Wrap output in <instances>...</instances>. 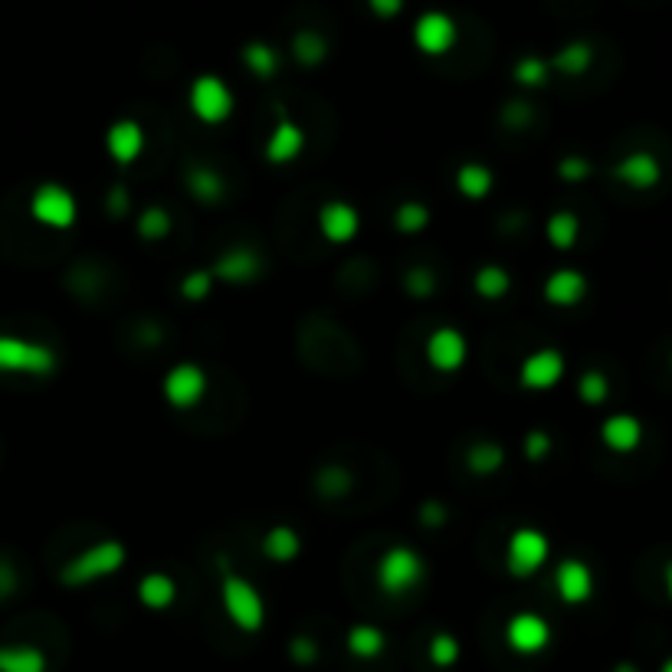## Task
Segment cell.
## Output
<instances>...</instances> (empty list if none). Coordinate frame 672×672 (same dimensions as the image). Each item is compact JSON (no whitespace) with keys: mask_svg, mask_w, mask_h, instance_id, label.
<instances>
[{"mask_svg":"<svg viewBox=\"0 0 672 672\" xmlns=\"http://www.w3.org/2000/svg\"><path fill=\"white\" fill-rule=\"evenodd\" d=\"M427 577V564H423L420 551H414L410 545H394L381 554L374 571V581L381 587V594L391 597H404Z\"/></svg>","mask_w":672,"mask_h":672,"instance_id":"cell-3","label":"cell"},{"mask_svg":"<svg viewBox=\"0 0 672 672\" xmlns=\"http://www.w3.org/2000/svg\"><path fill=\"white\" fill-rule=\"evenodd\" d=\"M423 355H427V364L436 374H456L463 371V364L469 358V341L459 328L440 325L430 332L427 345H423Z\"/></svg>","mask_w":672,"mask_h":672,"instance_id":"cell-9","label":"cell"},{"mask_svg":"<svg viewBox=\"0 0 672 672\" xmlns=\"http://www.w3.org/2000/svg\"><path fill=\"white\" fill-rule=\"evenodd\" d=\"M187 105H191L194 119L204 125H223L233 115V89L214 73H204L191 82V92H187Z\"/></svg>","mask_w":672,"mask_h":672,"instance_id":"cell-5","label":"cell"},{"mask_svg":"<svg viewBox=\"0 0 672 672\" xmlns=\"http://www.w3.org/2000/svg\"><path fill=\"white\" fill-rule=\"evenodd\" d=\"M348 653L355 659H377L384 653L387 646V636L381 627H374V623H355V627L348 630Z\"/></svg>","mask_w":672,"mask_h":672,"instance_id":"cell-22","label":"cell"},{"mask_svg":"<svg viewBox=\"0 0 672 672\" xmlns=\"http://www.w3.org/2000/svg\"><path fill=\"white\" fill-rule=\"evenodd\" d=\"M591 63H594V50H591V43H568L564 50H558V56L551 60V66L558 69V73H564V76H581V73H587L591 69Z\"/></svg>","mask_w":672,"mask_h":672,"instance_id":"cell-26","label":"cell"},{"mask_svg":"<svg viewBox=\"0 0 672 672\" xmlns=\"http://www.w3.org/2000/svg\"><path fill=\"white\" fill-rule=\"evenodd\" d=\"M128 561V551L122 541L115 538H105V541H96V545L82 548L79 554H73L63 571H60V581L69 584V587H86V584H96V581H105V577L119 574Z\"/></svg>","mask_w":672,"mask_h":672,"instance_id":"cell-2","label":"cell"},{"mask_svg":"<svg viewBox=\"0 0 672 672\" xmlns=\"http://www.w3.org/2000/svg\"><path fill=\"white\" fill-rule=\"evenodd\" d=\"M404 4H407V0H368V7L374 10V17H381V20L397 17L400 10H404Z\"/></svg>","mask_w":672,"mask_h":672,"instance_id":"cell-37","label":"cell"},{"mask_svg":"<svg viewBox=\"0 0 672 672\" xmlns=\"http://www.w3.org/2000/svg\"><path fill=\"white\" fill-rule=\"evenodd\" d=\"M594 571L591 564L581 558H564L554 568V594H558L568 607H584L594 597Z\"/></svg>","mask_w":672,"mask_h":672,"instance_id":"cell-13","label":"cell"},{"mask_svg":"<svg viewBox=\"0 0 672 672\" xmlns=\"http://www.w3.org/2000/svg\"><path fill=\"white\" fill-rule=\"evenodd\" d=\"M473 286H476V292L482 299H502V296H509L512 279L502 266H482L476 273V279H473Z\"/></svg>","mask_w":672,"mask_h":672,"instance_id":"cell-27","label":"cell"},{"mask_svg":"<svg viewBox=\"0 0 672 672\" xmlns=\"http://www.w3.org/2000/svg\"><path fill=\"white\" fill-rule=\"evenodd\" d=\"M459 40V27L443 10H423L414 23V46L423 56H446Z\"/></svg>","mask_w":672,"mask_h":672,"instance_id":"cell-11","label":"cell"},{"mask_svg":"<svg viewBox=\"0 0 672 672\" xmlns=\"http://www.w3.org/2000/svg\"><path fill=\"white\" fill-rule=\"evenodd\" d=\"M505 643L518 656H538L551 646V623L535 610H522L505 623Z\"/></svg>","mask_w":672,"mask_h":672,"instance_id":"cell-10","label":"cell"},{"mask_svg":"<svg viewBox=\"0 0 672 672\" xmlns=\"http://www.w3.org/2000/svg\"><path fill=\"white\" fill-rule=\"evenodd\" d=\"M427 220H430L427 207H420V204H404L397 210V227L404 233H417L420 227H427Z\"/></svg>","mask_w":672,"mask_h":672,"instance_id":"cell-34","label":"cell"},{"mask_svg":"<svg viewBox=\"0 0 672 672\" xmlns=\"http://www.w3.org/2000/svg\"><path fill=\"white\" fill-rule=\"evenodd\" d=\"M138 600H141V607H148V610H168V607H174V600H178V584H174L171 574L151 571L138 581Z\"/></svg>","mask_w":672,"mask_h":672,"instance_id":"cell-20","label":"cell"},{"mask_svg":"<svg viewBox=\"0 0 672 672\" xmlns=\"http://www.w3.org/2000/svg\"><path fill=\"white\" fill-rule=\"evenodd\" d=\"M299 551H302V538L296 535V528H289V525L269 528L266 538H263V554L276 564H286L292 558H299Z\"/></svg>","mask_w":672,"mask_h":672,"instance_id":"cell-24","label":"cell"},{"mask_svg":"<svg viewBox=\"0 0 672 672\" xmlns=\"http://www.w3.org/2000/svg\"><path fill=\"white\" fill-rule=\"evenodd\" d=\"M181 292H184L187 299L207 296V292H210V273H194V276H187V279H184V286H181Z\"/></svg>","mask_w":672,"mask_h":672,"instance_id":"cell-36","label":"cell"},{"mask_svg":"<svg viewBox=\"0 0 672 672\" xmlns=\"http://www.w3.org/2000/svg\"><path fill=\"white\" fill-rule=\"evenodd\" d=\"M56 371V351L43 341L20 335H0V374L46 377Z\"/></svg>","mask_w":672,"mask_h":672,"instance_id":"cell-4","label":"cell"},{"mask_svg":"<svg viewBox=\"0 0 672 672\" xmlns=\"http://www.w3.org/2000/svg\"><path fill=\"white\" fill-rule=\"evenodd\" d=\"M296 56L305 66H315L325 56L322 37H318V33H299V37H296Z\"/></svg>","mask_w":672,"mask_h":672,"instance_id":"cell-33","label":"cell"},{"mask_svg":"<svg viewBox=\"0 0 672 672\" xmlns=\"http://www.w3.org/2000/svg\"><path fill=\"white\" fill-rule=\"evenodd\" d=\"M217 273L227 276V279H250L256 273V259L246 256V253H227L223 256V263L217 266Z\"/></svg>","mask_w":672,"mask_h":672,"instance_id":"cell-31","label":"cell"},{"mask_svg":"<svg viewBox=\"0 0 672 672\" xmlns=\"http://www.w3.org/2000/svg\"><path fill=\"white\" fill-rule=\"evenodd\" d=\"M564 371H568V361L558 348H538L518 364V381L528 391H551L564 381Z\"/></svg>","mask_w":672,"mask_h":672,"instance_id":"cell-12","label":"cell"},{"mask_svg":"<svg viewBox=\"0 0 672 672\" xmlns=\"http://www.w3.org/2000/svg\"><path fill=\"white\" fill-rule=\"evenodd\" d=\"M430 663L436 666V669H453L456 663H459V640L453 633H436L433 640H430Z\"/></svg>","mask_w":672,"mask_h":672,"instance_id":"cell-29","label":"cell"},{"mask_svg":"<svg viewBox=\"0 0 672 672\" xmlns=\"http://www.w3.org/2000/svg\"><path fill=\"white\" fill-rule=\"evenodd\" d=\"M545 237L554 250L568 253L577 246V240H581V220H577V214H571V210H558V214H551L545 223Z\"/></svg>","mask_w":672,"mask_h":672,"instance_id":"cell-23","label":"cell"},{"mask_svg":"<svg viewBox=\"0 0 672 672\" xmlns=\"http://www.w3.org/2000/svg\"><path fill=\"white\" fill-rule=\"evenodd\" d=\"M577 397L584 400V404H591V407H597V404H604V400L610 397V384H607V377L600 374V371H587L581 381H577Z\"/></svg>","mask_w":672,"mask_h":672,"instance_id":"cell-30","label":"cell"},{"mask_svg":"<svg viewBox=\"0 0 672 672\" xmlns=\"http://www.w3.org/2000/svg\"><path fill=\"white\" fill-rule=\"evenodd\" d=\"M613 178H617L627 191H636V194H646L659 187L663 181V161H659L653 151H630V155H623L617 161V168H613Z\"/></svg>","mask_w":672,"mask_h":672,"instance_id":"cell-14","label":"cell"},{"mask_svg":"<svg viewBox=\"0 0 672 672\" xmlns=\"http://www.w3.org/2000/svg\"><path fill=\"white\" fill-rule=\"evenodd\" d=\"M515 79L522 82V86H541V82L548 79V63L538 60V56H525V60H518L515 66Z\"/></svg>","mask_w":672,"mask_h":672,"instance_id":"cell-32","label":"cell"},{"mask_svg":"<svg viewBox=\"0 0 672 672\" xmlns=\"http://www.w3.org/2000/svg\"><path fill=\"white\" fill-rule=\"evenodd\" d=\"M305 151V132L292 119H279L266 138V161L269 164H292Z\"/></svg>","mask_w":672,"mask_h":672,"instance_id":"cell-19","label":"cell"},{"mask_svg":"<svg viewBox=\"0 0 672 672\" xmlns=\"http://www.w3.org/2000/svg\"><path fill=\"white\" fill-rule=\"evenodd\" d=\"M551 558V541L538 528H518L505 545V568L512 577H535Z\"/></svg>","mask_w":672,"mask_h":672,"instance_id":"cell-7","label":"cell"},{"mask_svg":"<svg viewBox=\"0 0 672 672\" xmlns=\"http://www.w3.org/2000/svg\"><path fill=\"white\" fill-rule=\"evenodd\" d=\"M663 591H666V597L672 600V558L666 561V568H663Z\"/></svg>","mask_w":672,"mask_h":672,"instance_id":"cell-40","label":"cell"},{"mask_svg":"<svg viewBox=\"0 0 672 672\" xmlns=\"http://www.w3.org/2000/svg\"><path fill=\"white\" fill-rule=\"evenodd\" d=\"M617 672H640V669H633V666H630V663H623V666H620V669H617Z\"/></svg>","mask_w":672,"mask_h":672,"instance_id":"cell-42","label":"cell"},{"mask_svg":"<svg viewBox=\"0 0 672 672\" xmlns=\"http://www.w3.org/2000/svg\"><path fill=\"white\" fill-rule=\"evenodd\" d=\"M46 669H50V659H46L40 646L30 643L0 646V672H46Z\"/></svg>","mask_w":672,"mask_h":672,"instance_id":"cell-21","label":"cell"},{"mask_svg":"<svg viewBox=\"0 0 672 672\" xmlns=\"http://www.w3.org/2000/svg\"><path fill=\"white\" fill-rule=\"evenodd\" d=\"M207 387H210L207 371L194 361H184V364H174V368L164 374L161 394L174 410H191L204 400Z\"/></svg>","mask_w":672,"mask_h":672,"instance_id":"cell-8","label":"cell"},{"mask_svg":"<svg viewBox=\"0 0 672 672\" xmlns=\"http://www.w3.org/2000/svg\"><path fill=\"white\" fill-rule=\"evenodd\" d=\"M492 171L486 168V164H476V161H469V164H463V168L456 171V191L463 194V197H469V200H482V197H489L492 194Z\"/></svg>","mask_w":672,"mask_h":672,"instance_id":"cell-25","label":"cell"},{"mask_svg":"<svg viewBox=\"0 0 672 672\" xmlns=\"http://www.w3.org/2000/svg\"><path fill=\"white\" fill-rule=\"evenodd\" d=\"M105 151L115 164H135L145 151V128L135 119H119L105 132Z\"/></svg>","mask_w":672,"mask_h":672,"instance_id":"cell-18","label":"cell"},{"mask_svg":"<svg viewBox=\"0 0 672 672\" xmlns=\"http://www.w3.org/2000/svg\"><path fill=\"white\" fill-rule=\"evenodd\" d=\"M191 187L197 191V197H217L220 194V181L210 171H204V168L191 174Z\"/></svg>","mask_w":672,"mask_h":672,"instance_id":"cell-35","label":"cell"},{"mask_svg":"<svg viewBox=\"0 0 672 672\" xmlns=\"http://www.w3.org/2000/svg\"><path fill=\"white\" fill-rule=\"evenodd\" d=\"M643 420L633 414H610L600 423V443L607 446L610 453L617 456H630L643 446Z\"/></svg>","mask_w":672,"mask_h":672,"instance_id":"cell-16","label":"cell"},{"mask_svg":"<svg viewBox=\"0 0 672 672\" xmlns=\"http://www.w3.org/2000/svg\"><path fill=\"white\" fill-rule=\"evenodd\" d=\"M541 450L548 453V436H545V433H532V446H528V453L538 456Z\"/></svg>","mask_w":672,"mask_h":672,"instance_id":"cell-39","label":"cell"},{"mask_svg":"<svg viewBox=\"0 0 672 672\" xmlns=\"http://www.w3.org/2000/svg\"><path fill=\"white\" fill-rule=\"evenodd\" d=\"M243 63H246V69L250 73H256L259 79H269L276 73V66H279V56H276V50L273 46H266V43H250L243 50Z\"/></svg>","mask_w":672,"mask_h":672,"instance_id":"cell-28","label":"cell"},{"mask_svg":"<svg viewBox=\"0 0 672 672\" xmlns=\"http://www.w3.org/2000/svg\"><path fill=\"white\" fill-rule=\"evenodd\" d=\"M296 650H299V653H296L299 663H312V659H315V643H305V640H299V643H296Z\"/></svg>","mask_w":672,"mask_h":672,"instance_id":"cell-38","label":"cell"},{"mask_svg":"<svg viewBox=\"0 0 672 672\" xmlns=\"http://www.w3.org/2000/svg\"><path fill=\"white\" fill-rule=\"evenodd\" d=\"M220 607L240 633H259L266 627L263 594H259V587L253 581H246V577L233 568H223L220 574Z\"/></svg>","mask_w":672,"mask_h":672,"instance_id":"cell-1","label":"cell"},{"mask_svg":"<svg viewBox=\"0 0 672 672\" xmlns=\"http://www.w3.org/2000/svg\"><path fill=\"white\" fill-rule=\"evenodd\" d=\"M541 296H545V302L554 305V309H574V305H581L587 296V276L577 273V269H568V266L554 269V273L545 279Z\"/></svg>","mask_w":672,"mask_h":672,"instance_id":"cell-17","label":"cell"},{"mask_svg":"<svg viewBox=\"0 0 672 672\" xmlns=\"http://www.w3.org/2000/svg\"><path fill=\"white\" fill-rule=\"evenodd\" d=\"M318 233L335 246L351 243L361 233L358 207L348 204V200H328V204L318 207Z\"/></svg>","mask_w":672,"mask_h":672,"instance_id":"cell-15","label":"cell"},{"mask_svg":"<svg viewBox=\"0 0 672 672\" xmlns=\"http://www.w3.org/2000/svg\"><path fill=\"white\" fill-rule=\"evenodd\" d=\"M659 672H672V656H669V659H663V666H659Z\"/></svg>","mask_w":672,"mask_h":672,"instance_id":"cell-41","label":"cell"},{"mask_svg":"<svg viewBox=\"0 0 672 672\" xmlns=\"http://www.w3.org/2000/svg\"><path fill=\"white\" fill-rule=\"evenodd\" d=\"M30 217L40 223V227L50 230H69L79 220V204L69 187L46 181L40 184L30 197Z\"/></svg>","mask_w":672,"mask_h":672,"instance_id":"cell-6","label":"cell"}]
</instances>
